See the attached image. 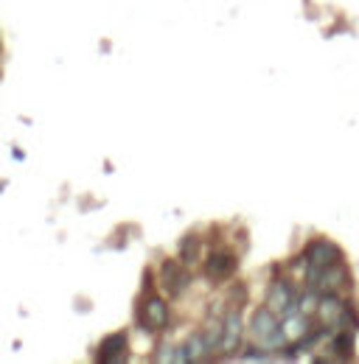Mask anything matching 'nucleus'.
Returning a JSON list of instances; mask_svg holds the SVG:
<instances>
[{
	"instance_id": "f257e3e1",
	"label": "nucleus",
	"mask_w": 359,
	"mask_h": 364,
	"mask_svg": "<svg viewBox=\"0 0 359 364\" xmlns=\"http://www.w3.org/2000/svg\"><path fill=\"white\" fill-rule=\"evenodd\" d=\"M306 283L318 294H337V292L348 289V269L343 266V261H337L332 266H323V269L309 266L306 269Z\"/></svg>"
},
{
	"instance_id": "f03ea898",
	"label": "nucleus",
	"mask_w": 359,
	"mask_h": 364,
	"mask_svg": "<svg viewBox=\"0 0 359 364\" xmlns=\"http://www.w3.org/2000/svg\"><path fill=\"white\" fill-rule=\"evenodd\" d=\"M267 308L275 311L278 317H289L292 311H298V292L292 283L287 280H273L267 289Z\"/></svg>"
},
{
	"instance_id": "7ed1b4c3",
	"label": "nucleus",
	"mask_w": 359,
	"mask_h": 364,
	"mask_svg": "<svg viewBox=\"0 0 359 364\" xmlns=\"http://www.w3.org/2000/svg\"><path fill=\"white\" fill-rule=\"evenodd\" d=\"M138 320H141V328L149 331V334H157L166 328L169 323V306L160 300V297H149L143 300L141 311H138Z\"/></svg>"
},
{
	"instance_id": "20e7f679",
	"label": "nucleus",
	"mask_w": 359,
	"mask_h": 364,
	"mask_svg": "<svg viewBox=\"0 0 359 364\" xmlns=\"http://www.w3.org/2000/svg\"><path fill=\"white\" fill-rule=\"evenodd\" d=\"M242 337H244V323H242L239 311H228L222 317V339H219L216 351L219 353H233L242 345Z\"/></svg>"
},
{
	"instance_id": "39448f33",
	"label": "nucleus",
	"mask_w": 359,
	"mask_h": 364,
	"mask_svg": "<svg viewBox=\"0 0 359 364\" xmlns=\"http://www.w3.org/2000/svg\"><path fill=\"white\" fill-rule=\"evenodd\" d=\"M306 261H309V266L323 269V266H332V264L343 261V252H340L337 244H332V241H326V238H315V241L306 247Z\"/></svg>"
},
{
	"instance_id": "423d86ee",
	"label": "nucleus",
	"mask_w": 359,
	"mask_h": 364,
	"mask_svg": "<svg viewBox=\"0 0 359 364\" xmlns=\"http://www.w3.org/2000/svg\"><path fill=\"white\" fill-rule=\"evenodd\" d=\"M275 331H281V317L270 308H259L250 320V339L253 345H259L264 337H273Z\"/></svg>"
},
{
	"instance_id": "0eeeda50",
	"label": "nucleus",
	"mask_w": 359,
	"mask_h": 364,
	"mask_svg": "<svg viewBox=\"0 0 359 364\" xmlns=\"http://www.w3.org/2000/svg\"><path fill=\"white\" fill-rule=\"evenodd\" d=\"M160 286L169 292V294H183L188 289V272L183 269L180 261H166L160 266Z\"/></svg>"
},
{
	"instance_id": "6e6552de",
	"label": "nucleus",
	"mask_w": 359,
	"mask_h": 364,
	"mask_svg": "<svg viewBox=\"0 0 359 364\" xmlns=\"http://www.w3.org/2000/svg\"><path fill=\"white\" fill-rule=\"evenodd\" d=\"M236 272V258L230 252H214L208 261H205V275L211 280H228L230 275Z\"/></svg>"
},
{
	"instance_id": "1a4fd4ad",
	"label": "nucleus",
	"mask_w": 359,
	"mask_h": 364,
	"mask_svg": "<svg viewBox=\"0 0 359 364\" xmlns=\"http://www.w3.org/2000/svg\"><path fill=\"white\" fill-rule=\"evenodd\" d=\"M343 308H346V303L343 300H337V294H320V303H318V320L323 323V328H337V323H340V314H343Z\"/></svg>"
},
{
	"instance_id": "9d476101",
	"label": "nucleus",
	"mask_w": 359,
	"mask_h": 364,
	"mask_svg": "<svg viewBox=\"0 0 359 364\" xmlns=\"http://www.w3.org/2000/svg\"><path fill=\"white\" fill-rule=\"evenodd\" d=\"M98 362H126V337L124 334L107 337L98 348Z\"/></svg>"
},
{
	"instance_id": "9b49d317",
	"label": "nucleus",
	"mask_w": 359,
	"mask_h": 364,
	"mask_svg": "<svg viewBox=\"0 0 359 364\" xmlns=\"http://www.w3.org/2000/svg\"><path fill=\"white\" fill-rule=\"evenodd\" d=\"M287 323H284V328H281V334H284V339L287 342H298V339H303L306 334H309V323H306V314H301V311H292L289 317H284Z\"/></svg>"
},
{
	"instance_id": "f8f14e48",
	"label": "nucleus",
	"mask_w": 359,
	"mask_h": 364,
	"mask_svg": "<svg viewBox=\"0 0 359 364\" xmlns=\"http://www.w3.org/2000/svg\"><path fill=\"white\" fill-rule=\"evenodd\" d=\"M200 258H202V241L194 235L180 238V261L185 266H194V264H200Z\"/></svg>"
},
{
	"instance_id": "ddd939ff",
	"label": "nucleus",
	"mask_w": 359,
	"mask_h": 364,
	"mask_svg": "<svg viewBox=\"0 0 359 364\" xmlns=\"http://www.w3.org/2000/svg\"><path fill=\"white\" fill-rule=\"evenodd\" d=\"M208 345H205V339L202 337H194L188 345H185V362H202V359H208Z\"/></svg>"
}]
</instances>
